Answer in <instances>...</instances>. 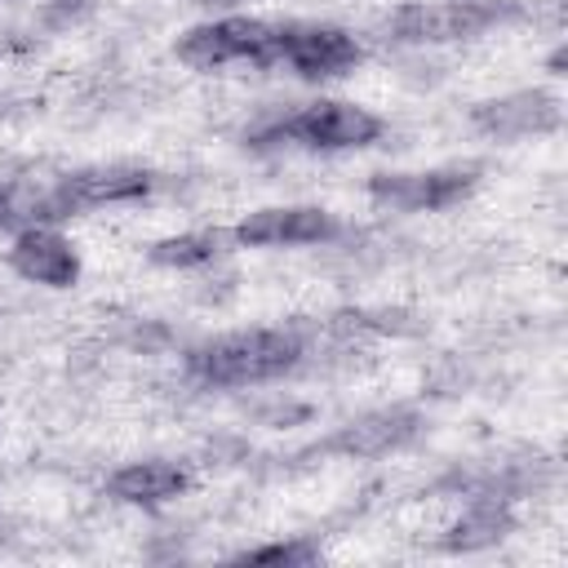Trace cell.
I'll list each match as a JSON object with an SVG mask.
<instances>
[{
  "instance_id": "obj_1",
  "label": "cell",
  "mask_w": 568,
  "mask_h": 568,
  "mask_svg": "<svg viewBox=\"0 0 568 568\" xmlns=\"http://www.w3.org/2000/svg\"><path fill=\"white\" fill-rule=\"evenodd\" d=\"M297 359H302L297 333H284V328H244V333H226V337L200 342L186 355V368L204 386H257V382L284 377Z\"/></svg>"
},
{
  "instance_id": "obj_2",
  "label": "cell",
  "mask_w": 568,
  "mask_h": 568,
  "mask_svg": "<svg viewBox=\"0 0 568 568\" xmlns=\"http://www.w3.org/2000/svg\"><path fill=\"white\" fill-rule=\"evenodd\" d=\"M155 178L138 164H102V169H80V173H67L58 186L40 191L36 200L22 204L27 217H40V222H58V217H75L84 209H102V204H129V200H142L151 195Z\"/></svg>"
},
{
  "instance_id": "obj_3",
  "label": "cell",
  "mask_w": 568,
  "mask_h": 568,
  "mask_svg": "<svg viewBox=\"0 0 568 568\" xmlns=\"http://www.w3.org/2000/svg\"><path fill=\"white\" fill-rule=\"evenodd\" d=\"M519 4L510 0H448V4H404L390 13L386 31L404 44H439V40H470L497 22H515Z\"/></svg>"
},
{
  "instance_id": "obj_4",
  "label": "cell",
  "mask_w": 568,
  "mask_h": 568,
  "mask_svg": "<svg viewBox=\"0 0 568 568\" xmlns=\"http://www.w3.org/2000/svg\"><path fill=\"white\" fill-rule=\"evenodd\" d=\"M382 133V120L368 115L364 106H351V102H315L288 120H275L266 124L262 133H253L257 146H275V142H302V146H315V151H346V146H368L377 142Z\"/></svg>"
},
{
  "instance_id": "obj_5",
  "label": "cell",
  "mask_w": 568,
  "mask_h": 568,
  "mask_svg": "<svg viewBox=\"0 0 568 568\" xmlns=\"http://www.w3.org/2000/svg\"><path fill=\"white\" fill-rule=\"evenodd\" d=\"M178 58L186 67H200V71H213V67H226V62L266 67V62H275V27L257 22V18L204 22V27H191L178 40Z\"/></svg>"
},
{
  "instance_id": "obj_6",
  "label": "cell",
  "mask_w": 568,
  "mask_h": 568,
  "mask_svg": "<svg viewBox=\"0 0 568 568\" xmlns=\"http://www.w3.org/2000/svg\"><path fill=\"white\" fill-rule=\"evenodd\" d=\"M479 169H430V173H373L368 178V195L395 213H435L457 204L462 195H470Z\"/></svg>"
},
{
  "instance_id": "obj_7",
  "label": "cell",
  "mask_w": 568,
  "mask_h": 568,
  "mask_svg": "<svg viewBox=\"0 0 568 568\" xmlns=\"http://www.w3.org/2000/svg\"><path fill=\"white\" fill-rule=\"evenodd\" d=\"M275 62H288L306 80H328L359 62V44L342 27L293 22V27H275Z\"/></svg>"
},
{
  "instance_id": "obj_8",
  "label": "cell",
  "mask_w": 568,
  "mask_h": 568,
  "mask_svg": "<svg viewBox=\"0 0 568 568\" xmlns=\"http://www.w3.org/2000/svg\"><path fill=\"white\" fill-rule=\"evenodd\" d=\"M231 235H235V244H248V248L324 244L337 235V222H333V213H324L315 204H293V209H257Z\"/></svg>"
},
{
  "instance_id": "obj_9",
  "label": "cell",
  "mask_w": 568,
  "mask_h": 568,
  "mask_svg": "<svg viewBox=\"0 0 568 568\" xmlns=\"http://www.w3.org/2000/svg\"><path fill=\"white\" fill-rule=\"evenodd\" d=\"M475 129L497 138V142H519V138H537L559 129V98H550L546 89H519L493 102L475 106Z\"/></svg>"
},
{
  "instance_id": "obj_10",
  "label": "cell",
  "mask_w": 568,
  "mask_h": 568,
  "mask_svg": "<svg viewBox=\"0 0 568 568\" xmlns=\"http://www.w3.org/2000/svg\"><path fill=\"white\" fill-rule=\"evenodd\" d=\"M422 430V417L413 408H377L364 413L355 422H346L337 435H328L320 444V453H342V457H382L404 448L413 435Z\"/></svg>"
},
{
  "instance_id": "obj_11",
  "label": "cell",
  "mask_w": 568,
  "mask_h": 568,
  "mask_svg": "<svg viewBox=\"0 0 568 568\" xmlns=\"http://www.w3.org/2000/svg\"><path fill=\"white\" fill-rule=\"evenodd\" d=\"M9 262L22 280H36L44 288H71L80 280V257L71 248V240H62L58 231L49 226H27L18 231L13 248H9Z\"/></svg>"
},
{
  "instance_id": "obj_12",
  "label": "cell",
  "mask_w": 568,
  "mask_h": 568,
  "mask_svg": "<svg viewBox=\"0 0 568 568\" xmlns=\"http://www.w3.org/2000/svg\"><path fill=\"white\" fill-rule=\"evenodd\" d=\"M182 488H186V470L173 462H133V466L115 470L106 484V493L129 506H160V501L178 497Z\"/></svg>"
},
{
  "instance_id": "obj_13",
  "label": "cell",
  "mask_w": 568,
  "mask_h": 568,
  "mask_svg": "<svg viewBox=\"0 0 568 568\" xmlns=\"http://www.w3.org/2000/svg\"><path fill=\"white\" fill-rule=\"evenodd\" d=\"M510 506H506V497H475L466 510H462V519L444 532V550H488V546H497L506 532H510Z\"/></svg>"
},
{
  "instance_id": "obj_14",
  "label": "cell",
  "mask_w": 568,
  "mask_h": 568,
  "mask_svg": "<svg viewBox=\"0 0 568 568\" xmlns=\"http://www.w3.org/2000/svg\"><path fill=\"white\" fill-rule=\"evenodd\" d=\"M222 253V235L217 231H186V235H169L151 244V262L169 266V271H195L209 266Z\"/></svg>"
},
{
  "instance_id": "obj_15",
  "label": "cell",
  "mask_w": 568,
  "mask_h": 568,
  "mask_svg": "<svg viewBox=\"0 0 568 568\" xmlns=\"http://www.w3.org/2000/svg\"><path fill=\"white\" fill-rule=\"evenodd\" d=\"M240 559H248V564H311V559H320V546L315 541H275V546L244 550Z\"/></svg>"
},
{
  "instance_id": "obj_16",
  "label": "cell",
  "mask_w": 568,
  "mask_h": 568,
  "mask_svg": "<svg viewBox=\"0 0 568 568\" xmlns=\"http://www.w3.org/2000/svg\"><path fill=\"white\" fill-rule=\"evenodd\" d=\"M40 13L49 27H67V22L89 13V0H40Z\"/></svg>"
},
{
  "instance_id": "obj_17",
  "label": "cell",
  "mask_w": 568,
  "mask_h": 568,
  "mask_svg": "<svg viewBox=\"0 0 568 568\" xmlns=\"http://www.w3.org/2000/svg\"><path fill=\"white\" fill-rule=\"evenodd\" d=\"M18 217H22V200L9 186H0V226H13Z\"/></svg>"
},
{
  "instance_id": "obj_18",
  "label": "cell",
  "mask_w": 568,
  "mask_h": 568,
  "mask_svg": "<svg viewBox=\"0 0 568 568\" xmlns=\"http://www.w3.org/2000/svg\"><path fill=\"white\" fill-rule=\"evenodd\" d=\"M200 4H217V9H235V4H248V0H200Z\"/></svg>"
},
{
  "instance_id": "obj_19",
  "label": "cell",
  "mask_w": 568,
  "mask_h": 568,
  "mask_svg": "<svg viewBox=\"0 0 568 568\" xmlns=\"http://www.w3.org/2000/svg\"><path fill=\"white\" fill-rule=\"evenodd\" d=\"M0 4H9V0H0Z\"/></svg>"
}]
</instances>
